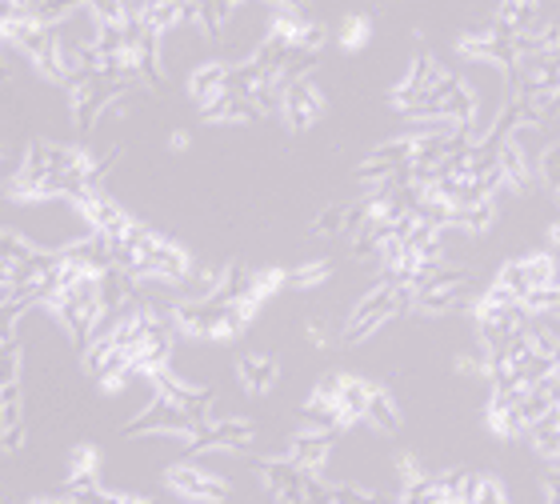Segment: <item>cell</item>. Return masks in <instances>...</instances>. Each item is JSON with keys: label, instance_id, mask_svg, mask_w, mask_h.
Instances as JSON below:
<instances>
[{"label": "cell", "instance_id": "16", "mask_svg": "<svg viewBox=\"0 0 560 504\" xmlns=\"http://www.w3.org/2000/svg\"><path fill=\"white\" fill-rule=\"evenodd\" d=\"M545 185L552 188V197L560 204V144H552L549 153H545Z\"/></svg>", "mask_w": 560, "mask_h": 504}, {"label": "cell", "instance_id": "1", "mask_svg": "<svg viewBox=\"0 0 560 504\" xmlns=\"http://www.w3.org/2000/svg\"><path fill=\"white\" fill-rule=\"evenodd\" d=\"M393 108L405 113V117L417 120H444V125H456L465 129L477 117V96L465 81H456L453 72L441 69L432 57H417L412 69L405 72V81L393 89Z\"/></svg>", "mask_w": 560, "mask_h": 504}, {"label": "cell", "instance_id": "9", "mask_svg": "<svg viewBox=\"0 0 560 504\" xmlns=\"http://www.w3.org/2000/svg\"><path fill=\"white\" fill-rule=\"evenodd\" d=\"M229 77H233V65H224V60H205V65H197L192 77H188V96H192V105H197L200 113L217 105V101L229 93Z\"/></svg>", "mask_w": 560, "mask_h": 504}, {"label": "cell", "instance_id": "14", "mask_svg": "<svg viewBox=\"0 0 560 504\" xmlns=\"http://www.w3.org/2000/svg\"><path fill=\"white\" fill-rule=\"evenodd\" d=\"M328 277H332V260L296 265V269H289V289H301V293H308V289H316V284H325Z\"/></svg>", "mask_w": 560, "mask_h": 504}, {"label": "cell", "instance_id": "7", "mask_svg": "<svg viewBox=\"0 0 560 504\" xmlns=\"http://www.w3.org/2000/svg\"><path fill=\"white\" fill-rule=\"evenodd\" d=\"M152 392L168 405H176L180 412H192V417H212L217 409V388H205V385H192V380H180L173 368H164L149 380Z\"/></svg>", "mask_w": 560, "mask_h": 504}, {"label": "cell", "instance_id": "13", "mask_svg": "<svg viewBox=\"0 0 560 504\" xmlns=\"http://www.w3.org/2000/svg\"><path fill=\"white\" fill-rule=\"evenodd\" d=\"M468 504H509V489L492 472H472L468 481Z\"/></svg>", "mask_w": 560, "mask_h": 504}, {"label": "cell", "instance_id": "2", "mask_svg": "<svg viewBox=\"0 0 560 504\" xmlns=\"http://www.w3.org/2000/svg\"><path fill=\"white\" fill-rule=\"evenodd\" d=\"M412 296H417L412 284H400V281L381 277V281L373 284V293L364 296L361 305L352 308V317L345 320V329H340V344H357V340H364L373 329H381L385 320L400 317V313H412Z\"/></svg>", "mask_w": 560, "mask_h": 504}, {"label": "cell", "instance_id": "10", "mask_svg": "<svg viewBox=\"0 0 560 504\" xmlns=\"http://www.w3.org/2000/svg\"><path fill=\"white\" fill-rule=\"evenodd\" d=\"M236 380L245 388L248 397H265L272 392L280 380V364L272 361L269 352H241L236 356Z\"/></svg>", "mask_w": 560, "mask_h": 504}, {"label": "cell", "instance_id": "4", "mask_svg": "<svg viewBox=\"0 0 560 504\" xmlns=\"http://www.w3.org/2000/svg\"><path fill=\"white\" fill-rule=\"evenodd\" d=\"M280 117H284V125H289L292 132L313 129L316 120L325 117V93H320V84H316L308 72H301V77H292V81L284 84Z\"/></svg>", "mask_w": 560, "mask_h": 504}, {"label": "cell", "instance_id": "12", "mask_svg": "<svg viewBox=\"0 0 560 504\" xmlns=\"http://www.w3.org/2000/svg\"><path fill=\"white\" fill-rule=\"evenodd\" d=\"M528 445H533L537 457L549 460V465H560V417L557 412H549V417L528 433Z\"/></svg>", "mask_w": 560, "mask_h": 504}, {"label": "cell", "instance_id": "3", "mask_svg": "<svg viewBox=\"0 0 560 504\" xmlns=\"http://www.w3.org/2000/svg\"><path fill=\"white\" fill-rule=\"evenodd\" d=\"M164 489H168L173 496H180V501H188V504H224L229 501V493H233L224 477L200 469V465H192V460L168 465V469H164Z\"/></svg>", "mask_w": 560, "mask_h": 504}, {"label": "cell", "instance_id": "8", "mask_svg": "<svg viewBox=\"0 0 560 504\" xmlns=\"http://www.w3.org/2000/svg\"><path fill=\"white\" fill-rule=\"evenodd\" d=\"M340 433H332V429H316V424H308L304 433H296L289 441V453H284V460H289L292 469L308 472V477H320L325 472V460L328 453H332V441H337Z\"/></svg>", "mask_w": 560, "mask_h": 504}, {"label": "cell", "instance_id": "6", "mask_svg": "<svg viewBox=\"0 0 560 504\" xmlns=\"http://www.w3.org/2000/svg\"><path fill=\"white\" fill-rule=\"evenodd\" d=\"M253 469H257L265 489H269L280 504H313V477L301 469H292L284 457L253 460Z\"/></svg>", "mask_w": 560, "mask_h": 504}, {"label": "cell", "instance_id": "5", "mask_svg": "<svg viewBox=\"0 0 560 504\" xmlns=\"http://www.w3.org/2000/svg\"><path fill=\"white\" fill-rule=\"evenodd\" d=\"M257 429L241 417H209L200 424L197 436L188 441V457H200V453H236L241 445H253Z\"/></svg>", "mask_w": 560, "mask_h": 504}, {"label": "cell", "instance_id": "11", "mask_svg": "<svg viewBox=\"0 0 560 504\" xmlns=\"http://www.w3.org/2000/svg\"><path fill=\"white\" fill-rule=\"evenodd\" d=\"M89 484H101V448L81 441L69 457V477H65V489H89Z\"/></svg>", "mask_w": 560, "mask_h": 504}, {"label": "cell", "instance_id": "15", "mask_svg": "<svg viewBox=\"0 0 560 504\" xmlns=\"http://www.w3.org/2000/svg\"><path fill=\"white\" fill-rule=\"evenodd\" d=\"M369 40H373L369 16H349V21L340 24V48H345V52H361Z\"/></svg>", "mask_w": 560, "mask_h": 504}, {"label": "cell", "instance_id": "17", "mask_svg": "<svg viewBox=\"0 0 560 504\" xmlns=\"http://www.w3.org/2000/svg\"><path fill=\"white\" fill-rule=\"evenodd\" d=\"M188 144H192L188 141V132H173V137H168V149H173V153H185Z\"/></svg>", "mask_w": 560, "mask_h": 504}]
</instances>
